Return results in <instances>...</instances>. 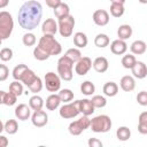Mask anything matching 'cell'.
<instances>
[{"label": "cell", "mask_w": 147, "mask_h": 147, "mask_svg": "<svg viewBox=\"0 0 147 147\" xmlns=\"http://www.w3.org/2000/svg\"><path fill=\"white\" fill-rule=\"evenodd\" d=\"M42 17L41 3L37 0H29L24 2L17 13V21L22 29L32 31L34 30Z\"/></svg>", "instance_id": "1"}, {"label": "cell", "mask_w": 147, "mask_h": 147, "mask_svg": "<svg viewBox=\"0 0 147 147\" xmlns=\"http://www.w3.org/2000/svg\"><path fill=\"white\" fill-rule=\"evenodd\" d=\"M38 45L41 48H44L47 53H49L51 55H59L62 52V46L55 39L54 34H44L39 39Z\"/></svg>", "instance_id": "2"}, {"label": "cell", "mask_w": 147, "mask_h": 147, "mask_svg": "<svg viewBox=\"0 0 147 147\" xmlns=\"http://www.w3.org/2000/svg\"><path fill=\"white\" fill-rule=\"evenodd\" d=\"M74 61L70 60L68 56L63 55L57 61V74L59 76L61 77L62 80L64 82H70L72 79V76H74V72H72V69H74Z\"/></svg>", "instance_id": "3"}, {"label": "cell", "mask_w": 147, "mask_h": 147, "mask_svg": "<svg viewBox=\"0 0 147 147\" xmlns=\"http://www.w3.org/2000/svg\"><path fill=\"white\" fill-rule=\"evenodd\" d=\"M13 29H14L13 16L6 10L0 11V39L1 40L8 39L13 32Z\"/></svg>", "instance_id": "4"}, {"label": "cell", "mask_w": 147, "mask_h": 147, "mask_svg": "<svg viewBox=\"0 0 147 147\" xmlns=\"http://www.w3.org/2000/svg\"><path fill=\"white\" fill-rule=\"evenodd\" d=\"M90 127L95 133H106L111 129V119L108 115H98L91 119Z\"/></svg>", "instance_id": "5"}, {"label": "cell", "mask_w": 147, "mask_h": 147, "mask_svg": "<svg viewBox=\"0 0 147 147\" xmlns=\"http://www.w3.org/2000/svg\"><path fill=\"white\" fill-rule=\"evenodd\" d=\"M75 18L72 15L65 16L63 18H60L57 24H59V32L62 37L68 38L74 32V28H75Z\"/></svg>", "instance_id": "6"}, {"label": "cell", "mask_w": 147, "mask_h": 147, "mask_svg": "<svg viewBox=\"0 0 147 147\" xmlns=\"http://www.w3.org/2000/svg\"><path fill=\"white\" fill-rule=\"evenodd\" d=\"M91 125V119L88 118V116H85L83 115L77 121H74L69 124V133L72 134V136H79L84 130L88 129Z\"/></svg>", "instance_id": "7"}, {"label": "cell", "mask_w": 147, "mask_h": 147, "mask_svg": "<svg viewBox=\"0 0 147 147\" xmlns=\"http://www.w3.org/2000/svg\"><path fill=\"white\" fill-rule=\"evenodd\" d=\"M79 113H80V110H79V100L74 101V102H68V103L63 105L59 110L60 116L64 119L75 118L76 116H78Z\"/></svg>", "instance_id": "8"}, {"label": "cell", "mask_w": 147, "mask_h": 147, "mask_svg": "<svg viewBox=\"0 0 147 147\" xmlns=\"http://www.w3.org/2000/svg\"><path fill=\"white\" fill-rule=\"evenodd\" d=\"M44 83H45V86H46V90L49 91V92H57L60 88H61V77L59 76V74H55V72H47L45 75V78H44Z\"/></svg>", "instance_id": "9"}, {"label": "cell", "mask_w": 147, "mask_h": 147, "mask_svg": "<svg viewBox=\"0 0 147 147\" xmlns=\"http://www.w3.org/2000/svg\"><path fill=\"white\" fill-rule=\"evenodd\" d=\"M93 63H92V60L88 57V56H83L79 61L76 62V65H75V71L77 75L79 76H85L92 68Z\"/></svg>", "instance_id": "10"}, {"label": "cell", "mask_w": 147, "mask_h": 147, "mask_svg": "<svg viewBox=\"0 0 147 147\" xmlns=\"http://www.w3.org/2000/svg\"><path fill=\"white\" fill-rule=\"evenodd\" d=\"M31 122L36 127H42L48 122V115L44 110H34L31 115Z\"/></svg>", "instance_id": "11"}, {"label": "cell", "mask_w": 147, "mask_h": 147, "mask_svg": "<svg viewBox=\"0 0 147 147\" xmlns=\"http://www.w3.org/2000/svg\"><path fill=\"white\" fill-rule=\"evenodd\" d=\"M93 22L98 25V26H105L109 23V14L107 10L105 9H96L94 13H93Z\"/></svg>", "instance_id": "12"}, {"label": "cell", "mask_w": 147, "mask_h": 147, "mask_svg": "<svg viewBox=\"0 0 147 147\" xmlns=\"http://www.w3.org/2000/svg\"><path fill=\"white\" fill-rule=\"evenodd\" d=\"M15 116L20 121H26L31 116V107L25 103H20L15 108Z\"/></svg>", "instance_id": "13"}, {"label": "cell", "mask_w": 147, "mask_h": 147, "mask_svg": "<svg viewBox=\"0 0 147 147\" xmlns=\"http://www.w3.org/2000/svg\"><path fill=\"white\" fill-rule=\"evenodd\" d=\"M110 51L115 55H123L127 51V44L125 42V40L116 39L110 44Z\"/></svg>", "instance_id": "14"}, {"label": "cell", "mask_w": 147, "mask_h": 147, "mask_svg": "<svg viewBox=\"0 0 147 147\" xmlns=\"http://www.w3.org/2000/svg\"><path fill=\"white\" fill-rule=\"evenodd\" d=\"M41 31L44 34H55L59 31V24L54 18H47L41 26Z\"/></svg>", "instance_id": "15"}, {"label": "cell", "mask_w": 147, "mask_h": 147, "mask_svg": "<svg viewBox=\"0 0 147 147\" xmlns=\"http://www.w3.org/2000/svg\"><path fill=\"white\" fill-rule=\"evenodd\" d=\"M131 70H132L133 77H136L138 79H144L147 76V65L141 61H137L134 67Z\"/></svg>", "instance_id": "16"}, {"label": "cell", "mask_w": 147, "mask_h": 147, "mask_svg": "<svg viewBox=\"0 0 147 147\" xmlns=\"http://www.w3.org/2000/svg\"><path fill=\"white\" fill-rule=\"evenodd\" d=\"M108 68H109V62L105 56H99L93 61V69L99 74L106 72Z\"/></svg>", "instance_id": "17"}, {"label": "cell", "mask_w": 147, "mask_h": 147, "mask_svg": "<svg viewBox=\"0 0 147 147\" xmlns=\"http://www.w3.org/2000/svg\"><path fill=\"white\" fill-rule=\"evenodd\" d=\"M119 86H121V88H122L124 92H131V91H133L134 87H136V80H134V78H133L132 76H129V75L123 76V77L121 78Z\"/></svg>", "instance_id": "18"}, {"label": "cell", "mask_w": 147, "mask_h": 147, "mask_svg": "<svg viewBox=\"0 0 147 147\" xmlns=\"http://www.w3.org/2000/svg\"><path fill=\"white\" fill-rule=\"evenodd\" d=\"M94 109L95 107L93 106L92 101L88 100V99H83V100H79V110L83 115L85 116H90L94 113Z\"/></svg>", "instance_id": "19"}, {"label": "cell", "mask_w": 147, "mask_h": 147, "mask_svg": "<svg viewBox=\"0 0 147 147\" xmlns=\"http://www.w3.org/2000/svg\"><path fill=\"white\" fill-rule=\"evenodd\" d=\"M17 95H15L11 92H5L0 91V103L5 106H14L16 103Z\"/></svg>", "instance_id": "20"}, {"label": "cell", "mask_w": 147, "mask_h": 147, "mask_svg": "<svg viewBox=\"0 0 147 147\" xmlns=\"http://www.w3.org/2000/svg\"><path fill=\"white\" fill-rule=\"evenodd\" d=\"M130 51L134 55H142L147 51V45H146V42L144 40H136V41H133L131 44Z\"/></svg>", "instance_id": "21"}, {"label": "cell", "mask_w": 147, "mask_h": 147, "mask_svg": "<svg viewBox=\"0 0 147 147\" xmlns=\"http://www.w3.org/2000/svg\"><path fill=\"white\" fill-rule=\"evenodd\" d=\"M61 102H62V101H61L60 95L53 93V94L48 95L47 99H46V108H47L48 110H52V111H53V110H55V109L59 108V106H60Z\"/></svg>", "instance_id": "22"}, {"label": "cell", "mask_w": 147, "mask_h": 147, "mask_svg": "<svg viewBox=\"0 0 147 147\" xmlns=\"http://www.w3.org/2000/svg\"><path fill=\"white\" fill-rule=\"evenodd\" d=\"M87 42H88V39L84 32L78 31L74 34V44L77 48H85L87 46Z\"/></svg>", "instance_id": "23"}, {"label": "cell", "mask_w": 147, "mask_h": 147, "mask_svg": "<svg viewBox=\"0 0 147 147\" xmlns=\"http://www.w3.org/2000/svg\"><path fill=\"white\" fill-rule=\"evenodd\" d=\"M132 32L133 31H132L131 25H129V24H122L117 29V37H118V39L126 40V39H129L132 36Z\"/></svg>", "instance_id": "24"}, {"label": "cell", "mask_w": 147, "mask_h": 147, "mask_svg": "<svg viewBox=\"0 0 147 147\" xmlns=\"http://www.w3.org/2000/svg\"><path fill=\"white\" fill-rule=\"evenodd\" d=\"M54 15L57 20L60 18H63L65 16H69L70 15V8L67 3L64 2H61L56 8H54Z\"/></svg>", "instance_id": "25"}, {"label": "cell", "mask_w": 147, "mask_h": 147, "mask_svg": "<svg viewBox=\"0 0 147 147\" xmlns=\"http://www.w3.org/2000/svg\"><path fill=\"white\" fill-rule=\"evenodd\" d=\"M105 95L107 96H115L117 93H118V85L115 83V82H108L103 85V88H102Z\"/></svg>", "instance_id": "26"}, {"label": "cell", "mask_w": 147, "mask_h": 147, "mask_svg": "<svg viewBox=\"0 0 147 147\" xmlns=\"http://www.w3.org/2000/svg\"><path fill=\"white\" fill-rule=\"evenodd\" d=\"M29 106L31 107V109H32L33 111H34V110H40V109H42V107H44V100H42V98H41L40 95L34 94L33 96L30 98V100H29Z\"/></svg>", "instance_id": "27"}, {"label": "cell", "mask_w": 147, "mask_h": 147, "mask_svg": "<svg viewBox=\"0 0 147 147\" xmlns=\"http://www.w3.org/2000/svg\"><path fill=\"white\" fill-rule=\"evenodd\" d=\"M109 42H110V39H109V37H108L107 34H105V33H99V34H96L95 38H94V45H95L96 47H99V48H105V47H107V46L109 45Z\"/></svg>", "instance_id": "28"}, {"label": "cell", "mask_w": 147, "mask_h": 147, "mask_svg": "<svg viewBox=\"0 0 147 147\" xmlns=\"http://www.w3.org/2000/svg\"><path fill=\"white\" fill-rule=\"evenodd\" d=\"M138 131L141 134H147V111H142L138 118Z\"/></svg>", "instance_id": "29"}, {"label": "cell", "mask_w": 147, "mask_h": 147, "mask_svg": "<svg viewBox=\"0 0 147 147\" xmlns=\"http://www.w3.org/2000/svg\"><path fill=\"white\" fill-rule=\"evenodd\" d=\"M116 137L119 141H126L131 137V131L127 126H119L116 130Z\"/></svg>", "instance_id": "30"}, {"label": "cell", "mask_w": 147, "mask_h": 147, "mask_svg": "<svg viewBox=\"0 0 147 147\" xmlns=\"http://www.w3.org/2000/svg\"><path fill=\"white\" fill-rule=\"evenodd\" d=\"M33 56H34V59L38 60V61H45V60H47V59L51 56V54L47 53L44 48H41L39 45H37V46L34 47V49H33Z\"/></svg>", "instance_id": "31"}, {"label": "cell", "mask_w": 147, "mask_h": 147, "mask_svg": "<svg viewBox=\"0 0 147 147\" xmlns=\"http://www.w3.org/2000/svg\"><path fill=\"white\" fill-rule=\"evenodd\" d=\"M18 130V124L16 119H8L3 125V131L8 134H15Z\"/></svg>", "instance_id": "32"}, {"label": "cell", "mask_w": 147, "mask_h": 147, "mask_svg": "<svg viewBox=\"0 0 147 147\" xmlns=\"http://www.w3.org/2000/svg\"><path fill=\"white\" fill-rule=\"evenodd\" d=\"M80 92L83 94H85V95H92L95 92V86H94V84L92 82L85 80L80 85Z\"/></svg>", "instance_id": "33"}, {"label": "cell", "mask_w": 147, "mask_h": 147, "mask_svg": "<svg viewBox=\"0 0 147 147\" xmlns=\"http://www.w3.org/2000/svg\"><path fill=\"white\" fill-rule=\"evenodd\" d=\"M28 69H29L28 65H26V64H23V63L16 65V67L13 69V78H14L15 80H20V82H21V78H22L23 74H24Z\"/></svg>", "instance_id": "34"}, {"label": "cell", "mask_w": 147, "mask_h": 147, "mask_svg": "<svg viewBox=\"0 0 147 147\" xmlns=\"http://www.w3.org/2000/svg\"><path fill=\"white\" fill-rule=\"evenodd\" d=\"M124 11H125L124 5H121V3H111L110 5V14H111V16L121 17V16H123Z\"/></svg>", "instance_id": "35"}, {"label": "cell", "mask_w": 147, "mask_h": 147, "mask_svg": "<svg viewBox=\"0 0 147 147\" xmlns=\"http://www.w3.org/2000/svg\"><path fill=\"white\" fill-rule=\"evenodd\" d=\"M137 60L134 57V55L132 54H126L122 57V65L125 68V69H132L136 64Z\"/></svg>", "instance_id": "36"}, {"label": "cell", "mask_w": 147, "mask_h": 147, "mask_svg": "<svg viewBox=\"0 0 147 147\" xmlns=\"http://www.w3.org/2000/svg\"><path fill=\"white\" fill-rule=\"evenodd\" d=\"M37 77H38V76H37L31 69H28V70L23 74V76H22V78H21V82H22L24 85L29 86V85H30Z\"/></svg>", "instance_id": "37"}, {"label": "cell", "mask_w": 147, "mask_h": 147, "mask_svg": "<svg viewBox=\"0 0 147 147\" xmlns=\"http://www.w3.org/2000/svg\"><path fill=\"white\" fill-rule=\"evenodd\" d=\"M57 94L60 95L61 101H62V102H64V103L70 102V101L74 99V96H75L74 92H72L71 90H69V88H63V90H60V92H59Z\"/></svg>", "instance_id": "38"}, {"label": "cell", "mask_w": 147, "mask_h": 147, "mask_svg": "<svg viewBox=\"0 0 147 147\" xmlns=\"http://www.w3.org/2000/svg\"><path fill=\"white\" fill-rule=\"evenodd\" d=\"M65 56H68L70 60H72L75 63L77 62V61H79L83 56H82V52L79 51V48H69L67 52H65V54H64Z\"/></svg>", "instance_id": "39"}, {"label": "cell", "mask_w": 147, "mask_h": 147, "mask_svg": "<svg viewBox=\"0 0 147 147\" xmlns=\"http://www.w3.org/2000/svg\"><path fill=\"white\" fill-rule=\"evenodd\" d=\"M9 92L14 93L15 95L20 96L23 93V85L20 83V80H14L13 83L9 84Z\"/></svg>", "instance_id": "40"}, {"label": "cell", "mask_w": 147, "mask_h": 147, "mask_svg": "<svg viewBox=\"0 0 147 147\" xmlns=\"http://www.w3.org/2000/svg\"><path fill=\"white\" fill-rule=\"evenodd\" d=\"M28 88L30 90V92H32V93H34V94H37L38 92H40V91L42 90V82H41L40 77H37V78L28 86Z\"/></svg>", "instance_id": "41"}, {"label": "cell", "mask_w": 147, "mask_h": 147, "mask_svg": "<svg viewBox=\"0 0 147 147\" xmlns=\"http://www.w3.org/2000/svg\"><path fill=\"white\" fill-rule=\"evenodd\" d=\"M91 101H92V103H93V106L95 108H103L107 105V100L102 95H93Z\"/></svg>", "instance_id": "42"}, {"label": "cell", "mask_w": 147, "mask_h": 147, "mask_svg": "<svg viewBox=\"0 0 147 147\" xmlns=\"http://www.w3.org/2000/svg\"><path fill=\"white\" fill-rule=\"evenodd\" d=\"M36 36L32 33V32H28V33H25L24 36H23V38H22V41H23V45L24 46H28V47H30V46H33L34 44H36Z\"/></svg>", "instance_id": "43"}, {"label": "cell", "mask_w": 147, "mask_h": 147, "mask_svg": "<svg viewBox=\"0 0 147 147\" xmlns=\"http://www.w3.org/2000/svg\"><path fill=\"white\" fill-rule=\"evenodd\" d=\"M11 59H13V49L8 47H3L0 51V60L2 62H7V61H10Z\"/></svg>", "instance_id": "44"}, {"label": "cell", "mask_w": 147, "mask_h": 147, "mask_svg": "<svg viewBox=\"0 0 147 147\" xmlns=\"http://www.w3.org/2000/svg\"><path fill=\"white\" fill-rule=\"evenodd\" d=\"M137 102L140 106H147V92L146 91H140L137 94Z\"/></svg>", "instance_id": "45"}, {"label": "cell", "mask_w": 147, "mask_h": 147, "mask_svg": "<svg viewBox=\"0 0 147 147\" xmlns=\"http://www.w3.org/2000/svg\"><path fill=\"white\" fill-rule=\"evenodd\" d=\"M9 76V69L6 64H0V82H5Z\"/></svg>", "instance_id": "46"}, {"label": "cell", "mask_w": 147, "mask_h": 147, "mask_svg": "<svg viewBox=\"0 0 147 147\" xmlns=\"http://www.w3.org/2000/svg\"><path fill=\"white\" fill-rule=\"evenodd\" d=\"M87 144H88L90 147H102L101 140H99L96 138H90L88 141H87Z\"/></svg>", "instance_id": "47"}, {"label": "cell", "mask_w": 147, "mask_h": 147, "mask_svg": "<svg viewBox=\"0 0 147 147\" xmlns=\"http://www.w3.org/2000/svg\"><path fill=\"white\" fill-rule=\"evenodd\" d=\"M46 1V5L49 7V8H52V9H54V8H56L62 1L61 0H45Z\"/></svg>", "instance_id": "48"}, {"label": "cell", "mask_w": 147, "mask_h": 147, "mask_svg": "<svg viewBox=\"0 0 147 147\" xmlns=\"http://www.w3.org/2000/svg\"><path fill=\"white\" fill-rule=\"evenodd\" d=\"M8 144H9L8 139H7L5 136L1 134V136H0V147H7Z\"/></svg>", "instance_id": "49"}, {"label": "cell", "mask_w": 147, "mask_h": 147, "mask_svg": "<svg viewBox=\"0 0 147 147\" xmlns=\"http://www.w3.org/2000/svg\"><path fill=\"white\" fill-rule=\"evenodd\" d=\"M9 3V0H0V8L3 9L5 7H7Z\"/></svg>", "instance_id": "50"}, {"label": "cell", "mask_w": 147, "mask_h": 147, "mask_svg": "<svg viewBox=\"0 0 147 147\" xmlns=\"http://www.w3.org/2000/svg\"><path fill=\"white\" fill-rule=\"evenodd\" d=\"M111 3H121V5H124L125 3V0H110Z\"/></svg>", "instance_id": "51"}, {"label": "cell", "mask_w": 147, "mask_h": 147, "mask_svg": "<svg viewBox=\"0 0 147 147\" xmlns=\"http://www.w3.org/2000/svg\"><path fill=\"white\" fill-rule=\"evenodd\" d=\"M140 3H144V5H146L147 3V0H138Z\"/></svg>", "instance_id": "52"}]
</instances>
